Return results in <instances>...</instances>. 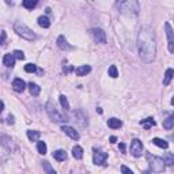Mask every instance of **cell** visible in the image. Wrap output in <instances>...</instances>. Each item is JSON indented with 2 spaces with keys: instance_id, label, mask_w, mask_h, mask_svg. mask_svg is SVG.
I'll return each mask as SVG.
<instances>
[{
  "instance_id": "7",
  "label": "cell",
  "mask_w": 174,
  "mask_h": 174,
  "mask_svg": "<svg viewBox=\"0 0 174 174\" xmlns=\"http://www.w3.org/2000/svg\"><path fill=\"white\" fill-rule=\"evenodd\" d=\"M142 152H143V143L139 139H133L131 143V154L135 158H139V156H142Z\"/></svg>"
},
{
  "instance_id": "20",
  "label": "cell",
  "mask_w": 174,
  "mask_h": 174,
  "mask_svg": "<svg viewBox=\"0 0 174 174\" xmlns=\"http://www.w3.org/2000/svg\"><path fill=\"white\" fill-rule=\"evenodd\" d=\"M72 155L75 159H82L83 158V148L80 146H75L72 148Z\"/></svg>"
},
{
  "instance_id": "6",
  "label": "cell",
  "mask_w": 174,
  "mask_h": 174,
  "mask_svg": "<svg viewBox=\"0 0 174 174\" xmlns=\"http://www.w3.org/2000/svg\"><path fill=\"white\" fill-rule=\"evenodd\" d=\"M90 34L94 38L95 42H98V44H106V33L103 31L102 29H98V27L91 29Z\"/></svg>"
},
{
  "instance_id": "41",
  "label": "cell",
  "mask_w": 174,
  "mask_h": 174,
  "mask_svg": "<svg viewBox=\"0 0 174 174\" xmlns=\"http://www.w3.org/2000/svg\"><path fill=\"white\" fill-rule=\"evenodd\" d=\"M90 2H93V0H90Z\"/></svg>"
},
{
  "instance_id": "36",
  "label": "cell",
  "mask_w": 174,
  "mask_h": 174,
  "mask_svg": "<svg viewBox=\"0 0 174 174\" xmlns=\"http://www.w3.org/2000/svg\"><path fill=\"white\" fill-rule=\"evenodd\" d=\"M7 120H8V121H7L8 124H14V116H8Z\"/></svg>"
},
{
  "instance_id": "34",
  "label": "cell",
  "mask_w": 174,
  "mask_h": 174,
  "mask_svg": "<svg viewBox=\"0 0 174 174\" xmlns=\"http://www.w3.org/2000/svg\"><path fill=\"white\" fill-rule=\"evenodd\" d=\"M121 171L122 173H129V174H132V170L129 167H127V166H121Z\"/></svg>"
},
{
  "instance_id": "11",
  "label": "cell",
  "mask_w": 174,
  "mask_h": 174,
  "mask_svg": "<svg viewBox=\"0 0 174 174\" xmlns=\"http://www.w3.org/2000/svg\"><path fill=\"white\" fill-rule=\"evenodd\" d=\"M12 89H14L16 93H22L26 89V83H24V80H22L20 78H15L14 80H12Z\"/></svg>"
},
{
  "instance_id": "21",
  "label": "cell",
  "mask_w": 174,
  "mask_h": 174,
  "mask_svg": "<svg viewBox=\"0 0 174 174\" xmlns=\"http://www.w3.org/2000/svg\"><path fill=\"white\" fill-rule=\"evenodd\" d=\"M40 136H41L40 131H27V138L30 142H38Z\"/></svg>"
},
{
  "instance_id": "12",
  "label": "cell",
  "mask_w": 174,
  "mask_h": 174,
  "mask_svg": "<svg viewBox=\"0 0 174 174\" xmlns=\"http://www.w3.org/2000/svg\"><path fill=\"white\" fill-rule=\"evenodd\" d=\"M57 46H59V49H61V51H71L72 46L68 44V41L65 40L64 35H60L59 38H57Z\"/></svg>"
},
{
  "instance_id": "24",
  "label": "cell",
  "mask_w": 174,
  "mask_h": 174,
  "mask_svg": "<svg viewBox=\"0 0 174 174\" xmlns=\"http://www.w3.org/2000/svg\"><path fill=\"white\" fill-rule=\"evenodd\" d=\"M22 4L27 10H33V8H35V6L38 4V0H23Z\"/></svg>"
},
{
  "instance_id": "16",
  "label": "cell",
  "mask_w": 174,
  "mask_h": 174,
  "mask_svg": "<svg viewBox=\"0 0 174 174\" xmlns=\"http://www.w3.org/2000/svg\"><path fill=\"white\" fill-rule=\"evenodd\" d=\"M29 90H30V94L33 95V97H38L40 93H41V87L38 84L33 83V82L29 83Z\"/></svg>"
},
{
  "instance_id": "26",
  "label": "cell",
  "mask_w": 174,
  "mask_h": 174,
  "mask_svg": "<svg viewBox=\"0 0 174 174\" xmlns=\"http://www.w3.org/2000/svg\"><path fill=\"white\" fill-rule=\"evenodd\" d=\"M37 150H38V152L40 154H42V155H45L46 154V144H45V142H40L38 140V143H37Z\"/></svg>"
},
{
  "instance_id": "25",
  "label": "cell",
  "mask_w": 174,
  "mask_h": 174,
  "mask_svg": "<svg viewBox=\"0 0 174 174\" xmlns=\"http://www.w3.org/2000/svg\"><path fill=\"white\" fill-rule=\"evenodd\" d=\"M152 143H154L155 146L160 147V148H167L169 147V143L166 142V140L159 139V138H154V139H152Z\"/></svg>"
},
{
  "instance_id": "10",
  "label": "cell",
  "mask_w": 174,
  "mask_h": 174,
  "mask_svg": "<svg viewBox=\"0 0 174 174\" xmlns=\"http://www.w3.org/2000/svg\"><path fill=\"white\" fill-rule=\"evenodd\" d=\"M61 131H63L67 136H69L72 140H79V138H80L79 132H78L76 129H73V128L69 127V125H63L61 127Z\"/></svg>"
},
{
  "instance_id": "15",
  "label": "cell",
  "mask_w": 174,
  "mask_h": 174,
  "mask_svg": "<svg viewBox=\"0 0 174 174\" xmlns=\"http://www.w3.org/2000/svg\"><path fill=\"white\" fill-rule=\"evenodd\" d=\"M91 71V67L90 65H80V67H78L75 69V73H76V76H84L87 75Z\"/></svg>"
},
{
  "instance_id": "8",
  "label": "cell",
  "mask_w": 174,
  "mask_h": 174,
  "mask_svg": "<svg viewBox=\"0 0 174 174\" xmlns=\"http://www.w3.org/2000/svg\"><path fill=\"white\" fill-rule=\"evenodd\" d=\"M106 159H107V154L106 152H103L101 150H94V155H93V162L94 165H103L106 162Z\"/></svg>"
},
{
  "instance_id": "30",
  "label": "cell",
  "mask_w": 174,
  "mask_h": 174,
  "mask_svg": "<svg viewBox=\"0 0 174 174\" xmlns=\"http://www.w3.org/2000/svg\"><path fill=\"white\" fill-rule=\"evenodd\" d=\"M24 71H26L27 73H33V72H35V71H37V65H35V64L29 63V64L24 65Z\"/></svg>"
},
{
  "instance_id": "35",
  "label": "cell",
  "mask_w": 174,
  "mask_h": 174,
  "mask_svg": "<svg viewBox=\"0 0 174 174\" xmlns=\"http://www.w3.org/2000/svg\"><path fill=\"white\" fill-rule=\"evenodd\" d=\"M118 148H120V151H121V152H125V144H124V143H120Z\"/></svg>"
},
{
  "instance_id": "2",
  "label": "cell",
  "mask_w": 174,
  "mask_h": 174,
  "mask_svg": "<svg viewBox=\"0 0 174 174\" xmlns=\"http://www.w3.org/2000/svg\"><path fill=\"white\" fill-rule=\"evenodd\" d=\"M120 14L128 16H136L140 11L139 0H117L116 3Z\"/></svg>"
},
{
  "instance_id": "22",
  "label": "cell",
  "mask_w": 174,
  "mask_h": 174,
  "mask_svg": "<svg viewBox=\"0 0 174 174\" xmlns=\"http://www.w3.org/2000/svg\"><path fill=\"white\" fill-rule=\"evenodd\" d=\"M155 124H156V122L154 121V118H152V117H148V118L142 120V121H140V125H143L144 128H146V129H150V128L154 127Z\"/></svg>"
},
{
  "instance_id": "27",
  "label": "cell",
  "mask_w": 174,
  "mask_h": 174,
  "mask_svg": "<svg viewBox=\"0 0 174 174\" xmlns=\"http://www.w3.org/2000/svg\"><path fill=\"white\" fill-rule=\"evenodd\" d=\"M163 160H165V163H166V165H169V166H173V165H174V155L171 154V152H167V154L165 155Z\"/></svg>"
},
{
  "instance_id": "17",
  "label": "cell",
  "mask_w": 174,
  "mask_h": 174,
  "mask_svg": "<svg viewBox=\"0 0 174 174\" xmlns=\"http://www.w3.org/2000/svg\"><path fill=\"white\" fill-rule=\"evenodd\" d=\"M53 158L56 160H59V162H63V160L67 159V152L64 150H57V151L53 152Z\"/></svg>"
},
{
  "instance_id": "40",
  "label": "cell",
  "mask_w": 174,
  "mask_h": 174,
  "mask_svg": "<svg viewBox=\"0 0 174 174\" xmlns=\"http://www.w3.org/2000/svg\"><path fill=\"white\" fill-rule=\"evenodd\" d=\"M11 2H12V0H6V3H7V4H11Z\"/></svg>"
},
{
  "instance_id": "29",
  "label": "cell",
  "mask_w": 174,
  "mask_h": 174,
  "mask_svg": "<svg viewBox=\"0 0 174 174\" xmlns=\"http://www.w3.org/2000/svg\"><path fill=\"white\" fill-rule=\"evenodd\" d=\"M60 103H61V106L64 107L65 110H69V103H68V99H67V97L65 95H60Z\"/></svg>"
},
{
  "instance_id": "18",
  "label": "cell",
  "mask_w": 174,
  "mask_h": 174,
  "mask_svg": "<svg viewBox=\"0 0 174 174\" xmlns=\"http://www.w3.org/2000/svg\"><path fill=\"white\" fill-rule=\"evenodd\" d=\"M173 75H174L173 68H167V69H166V73H165V78H163V84H165V86H169V84H170V82H171V79H173Z\"/></svg>"
},
{
  "instance_id": "9",
  "label": "cell",
  "mask_w": 174,
  "mask_h": 174,
  "mask_svg": "<svg viewBox=\"0 0 174 174\" xmlns=\"http://www.w3.org/2000/svg\"><path fill=\"white\" fill-rule=\"evenodd\" d=\"M165 29H166V35H167V44H169V52H174V40H173V29L170 26V23L166 22L165 23Z\"/></svg>"
},
{
  "instance_id": "38",
  "label": "cell",
  "mask_w": 174,
  "mask_h": 174,
  "mask_svg": "<svg viewBox=\"0 0 174 174\" xmlns=\"http://www.w3.org/2000/svg\"><path fill=\"white\" fill-rule=\"evenodd\" d=\"M4 110V102L3 101H0V113Z\"/></svg>"
},
{
  "instance_id": "3",
  "label": "cell",
  "mask_w": 174,
  "mask_h": 174,
  "mask_svg": "<svg viewBox=\"0 0 174 174\" xmlns=\"http://www.w3.org/2000/svg\"><path fill=\"white\" fill-rule=\"evenodd\" d=\"M14 30L19 37H22V38L27 40V41H34L37 38L35 33L22 22H15L14 23Z\"/></svg>"
},
{
  "instance_id": "5",
  "label": "cell",
  "mask_w": 174,
  "mask_h": 174,
  "mask_svg": "<svg viewBox=\"0 0 174 174\" xmlns=\"http://www.w3.org/2000/svg\"><path fill=\"white\" fill-rule=\"evenodd\" d=\"M45 109H46V113L49 114V117H51V118L53 120V121H56V122H64V121H68L67 117H64V116L56 109V106L53 105L52 102H46V105H45Z\"/></svg>"
},
{
  "instance_id": "4",
  "label": "cell",
  "mask_w": 174,
  "mask_h": 174,
  "mask_svg": "<svg viewBox=\"0 0 174 174\" xmlns=\"http://www.w3.org/2000/svg\"><path fill=\"white\" fill-rule=\"evenodd\" d=\"M147 160L150 165V170L152 173H162L165 171V160L163 158L155 156L152 154H147Z\"/></svg>"
},
{
  "instance_id": "1",
  "label": "cell",
  "mask_w": 174,
  "mask_h": 174,
  "mask_svg": "<svg viewBox=\"0 0 174 174\" xmlns=\"http://www.w3.org/2000/svg\"><path fill=\"white\" fill-rule=\"evenodd\" d=\"M138 49L139 57L143 63L150 64L156 57V38L155 33L151 27L143 26L138 37Z\"/></svg>"
},
{
  "instance_id": "37",
  "label": "cell",
  "mask_w": 174,
  "mask_h": 174,
  "mask_svg": "<svg viewBox=\"0 0 174 174\" xmlns=\"http://www.w3.org/2000/svg\"><path fill=\"white\" fill-rule=\"evenodd\" d=\"M110 143H116V142H117V138H116V136H110Z\"/></svg>"
},
{
  "instance_id": "39",
  "label": "cell",
  "mask_w": 174,
  "mask_h": 174,
  "mask_svg": "<svg viewBox=\"0 0 174 174\" xmlns=\"http://www.w3.org/2000/svg\"><path fill=\"white\" fill-rule=\"evenodd\" d=\"M97 111H98V113H99V114H102V111H103V110L101 109V107H97Z\"/></svg>"
},
{
  "instance_id": "13",
  "label": "cell",
  "mask_w": 174,
  "mask_h": 174,
  "mask_svg": "<svg viewBox=\"0 0 174 174\" xmlns=\"http://www.w3.org/2000/svg\"><path fill=\"white\" fill-rule=\"evenodd\" d=\"M3 64L6 65V67H14L15 65V56L14 53H7V55H4L3 57Z\"/></svg>"
},
{
  "instance_id": "33",
  "label": "cell",
  "mask_w": 174,
  "mask_h": 174,
  "mask_svg": "<svg viewBox=\"0 0 174 174\" xmlns=\"http://www.w3.org/2000/svg\"><path fill=\"white\" fill-rule=\"evenodd\" d=\"M6 38H7L6 31H2V33H0V45L4 44V41H6Z\"/></svg>"
},
{
  "instance_id": "23",
  "label": "cell",
  "mask_w": 174,
  "mask_h": 174,
  "mask_svg": "<svg viewBox=\"0 0 174 174\" xmlns=\"http://www.w3.org/2000/svg\"><path fill=\"white\" fill-rule=\"evenodd\" d=\"M173 125H174V114H170L163 121V128H165V129H171Z\"/></svg>"
},
{
  "instance_id": "14",
  "label": "cell",
  "mask_w": 174,
  "mask_h": 174,
  "mask_svg": "<svg viewBox=\"0 0 174 174\" xmlns=\"http://www.w3.org/2000/svg\"><path fill=\"white\" fill-rule=\"evenodd\" d=\"M107 125H109V128H111V129H118V128H121L122 127V121L121 120H118V118H109L107 120Z\"/></svg>"
},
{
  "instance_id": "19",
  "label": "cell",
  "mask_w": 174,
  "mask_h": 174,
  "mask_svg": "<svg viewBox=\"0 0 174 174\" xmlns=\"http://www.w3.org/2000/svg\"><path fill=\"white\" fill-rule=\"evenodd\" d=\"M37 22H38V24L41 27H44V29H48V27H51V20H49L48 16H40L38 19H37Z\"/></svg>"
},
{
  "instance_id": "28",
  "label": "cell",
  "mask_w": 174,
  "mask_h": 174,
  "mask_svg": "<svg viewBox=\"0 0 174 174\" xmlns=\"http://www.w3.org/2000/svg\"><path fill=\"white\" fill-rule=\"evenodd\" d=\"M107 73H109V76L110 78H117L118 76V71H117V67H116V65H110L109 67V71H107Z\"/></svg>"
},
{
  "instance_id": "32",
  "label": "cell",
  "mask_w": 174,
  "mask_h": 174,
  "mask_svg": "<svg viewBox=\"0 0 174 174\" xmlns=\"http://www.w3.org/2000/svg\"><path fill=\"white\" fill-rule=\"evenodd\" d=\"M12 53H14L15 59H19V60H23V59H24V55H23L22 51H14Z\"/></svg>"
},
{
  "instance_id": "31",
  "label": "cell",
  "mask_w": 174,
  "mask_h": 174,
  "mask_svg": "<svg viewBox=\"0 0 174 174\" xmlns=\"http://www.w3.org/2000/svg\"><path fill=\"white\" fill-rule=\"evenodd\" d=\"M42 166H44V170L46 171V173H49V174H56L55 169H52V167H51L49 162H44V163H42Z\"/></svg>"
}]
</instances>
